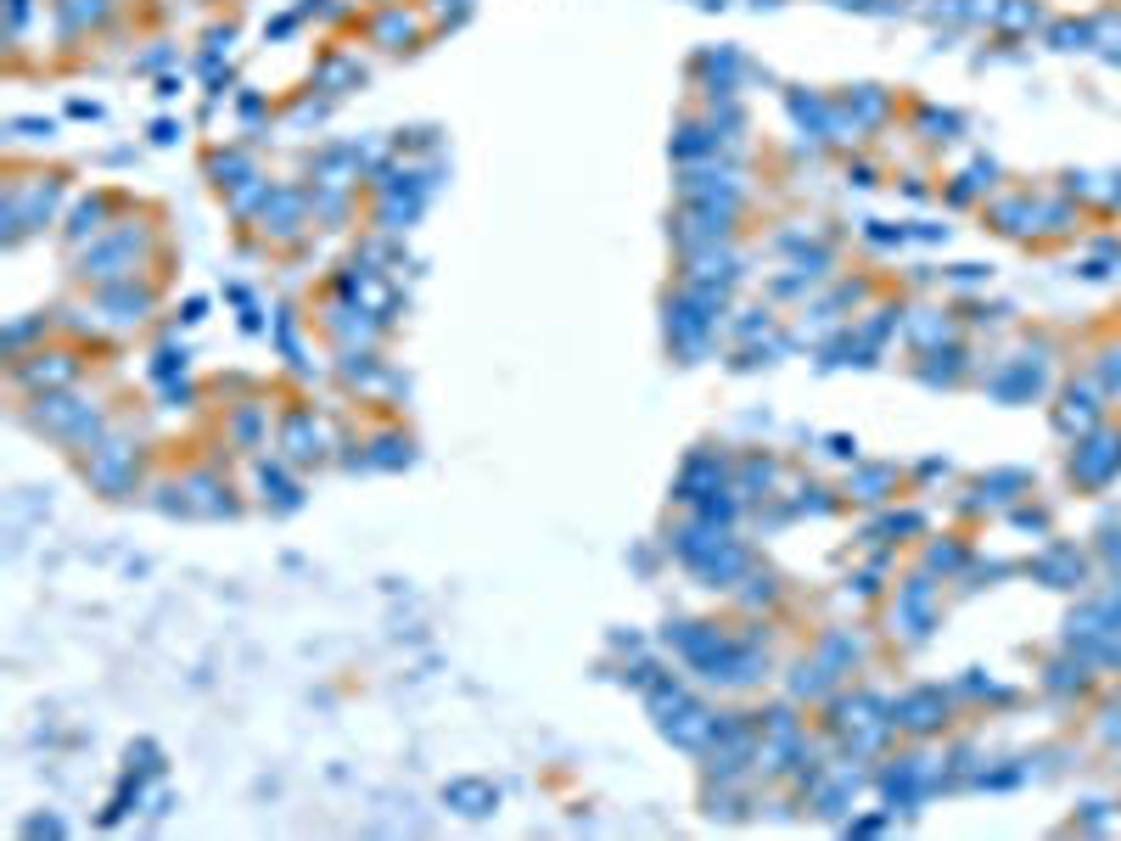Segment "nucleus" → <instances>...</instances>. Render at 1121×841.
<instances>
[{
	"label": "nucleus",
	"instance_id": "f257e3e1",
	"mask_svg": "<svg viewBox=\"0 0 1121 841\" xmlns=\"http://www.w3.org/2000/svg\"><path fill=\"white\" fill-rule=\"evenodd\" d=\"M443 797H449V802H466L460 813H488L499 802V791H488V785H477V780H455Z\"/></svg>",
	"mask_w": 1121,
	"mask_h": 841
}]
</instances>
